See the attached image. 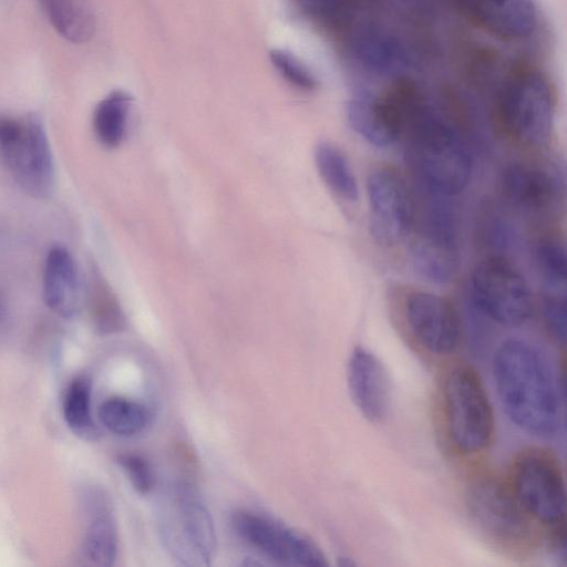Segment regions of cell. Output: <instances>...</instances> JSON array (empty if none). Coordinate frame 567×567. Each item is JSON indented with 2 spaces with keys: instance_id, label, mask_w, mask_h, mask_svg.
Listing matches in <instances>:
<instances>
[{
  "instance_id": "cell-15",
  "label": "cell",
  "mask_w": 567,
  "mask_h": 567,
  "mask_svg": "<svg viewBox=\"0 0 567 567\" xmlns=\"http://www.w3.org/2000/svg\"><path fill=\"white\" fill-rule=\"evenodd\" d=\"M347 380L350 396L363 417L381 422L390 408L391 390L380 359L365 348H354L348 362Z\"/></svg>"
},
{
  "instance_id": "cell-16",
  "label": "cell",
  "mask_w": 567,
  "mask_h": 567,
  "mask_svg": "<svg viewBox=\"0 0 567 567\" xmlns=\"http://www.w3.org/2000/svg\"><path fill=\"white\" fill-rule=\"evenodd\" d=\"M473 24L502 39L529 34L536 23L532 0H447Z\"/></svg>"
},
{
  "instance_id": "cell-18",
  "label": "cell",
  "mask_w": 567,
  "mask_h": 567,
  "mask_svg": "<svg viewBox=\"0 0 567 567\" xmlns=\"http://www.w3.org/2000/svg\"><path fill=\"white\" fill-rule=\"evenodd\" d=\"M42 290L47 307L58 316L71 319L80 311L81 280L75 260L66 248L54 246L48 251Z\"/></svg>"
},
{
  "instance_id": "cell-32",
  "label": "cell",
  "mask_w": 567,
  "mask_h": 567,
  "mask_svg": "<svg viewBox=\"0 0 567 567\" xmlns=\"http://www.w3.org/2000/svg\"><path fill=\"white\" fill-rule=\"evenodd\" d=\"M10 326V313L8 302L0 290V342L7 337Z\"/></svg>"
},
{
  "instance_id": "cell-8",
  "label": "cell",
  "mask_w": 567,
  "mask_h": 567,
  "mask_svg": "<svg viewBox=\"0 0 567 567\" xmlns=\"http://www.w3.org/2000/svg\"><path fill=\"white\" fill-rule=\"evenodd\" d=\"M509 486L530 517L550 528L565 524L564 472L551 452L542 447L522 451L513 461Z\"/></svg>"
},
{
  "instance_id": "cell-31",
  "label": "cell",
  "mask_w": 567,
  "mask_h": 567,
  "mask_svg": "<svg viewBox=\"0 0 567 567\" xmlns=\"http://www.w3.org/2000/svg\"><path fill=\"white\" fill-rule=\"evenodd\" d=\"M117 463L137 493L147 494L153 488V472L143 456L124 453L117 456Z\"/></svg>"
},
{
  "instance_id": "cell-1",
  "label": "cell",
  "mask_w": 567,
  "mask_h": 567,
  "mask_svg": "<svg viewBox=\"0 0 567 567\" xmlns=\"http://www.w3.org/2000/svg\"><path fill=\"white\" fill-rule=\"evenodd\" d=\"M493 375L501 403L523 431L549 436L559 425V402L550 372L528 342L508 339L495 351Z\"/></svg>"
},
{
  "instance_id": "cell-26",
  "label": "cell",
  "mask_w": 567,
  "mask_h": 567,
  "mask_svg": "<svg viewBox=\"0 0 567 567\" xmlns=\"http://www.w3.org/2000/svg\"><path fill=\"white\" fill-rule=\"evenodd\" d=\"M86 291L92 316L97 328L103 332L121 330L125 319L120 303L95 267H92L90 270Z\"/></svg>"
},
{
  "instance_id": "cell-22",
  "label": "cell",
  "mask_w": 567,
  "mask_h": 567,
  "mask_svg": "<svg viewBox=\"0 0 567 567\" xmlns=\"http://www.w3.org/2000/svg\"><path fill=\"white\" fill-rule=\"evenodd\" d=\"M316 166L327 186L339 197L354 202L359 186L346 155L334 145L320 143L315 152Z\"/></svg>"
},
{
  "instance_id": "cell-4",
  "label": "cell",
  "mask_w": 567,
  "mask_h": 567,
  "mask_svg": "<svg viewBox=\"0 0 567 567\" xmlns=\"http://www.w3.org/2000/svg\"><path fill=\"white\" fill-rule=\"evenodd\" d=\"M465 504L476 528L496 547L523 556L532 551L537 536L530 516L509 484L491 473H477L465 492Z\"/></svg>"
},
{
  "instance_id": "cell-13",
  "label": "cell",
  "mask_w": 567,
  "mask_h": 567,
  "mask_svg": "<svg viewBox=\"0 0 567 567\" xmlns=\"http://www.w3.org/2000/svg\"><path fill=\"white\" fill-rule=\"evenodd\" d=\"M173 525H168V542L182 558L209 565L216 551V533L209 512L197 494L182 485L173 498Z\"/></svg>"
},
{
  "instance_id": "cell-3",
  "label": "cell",
  "mask_w": 567,
  "mask_h": 567,
  "mask_svg": "<svg viewBox=\"0 0 567 567\" xmlns=\"http://www.w3.org/2000/svg\"><path fill=\"white\" fill-rule=\"evenodd\" d=\"M496 118L507 135L528 146H543L555 118V96L547 78L530 65L508 70L495 97Z\"/></svg>"
},
{
  "instance_id": "cell-20",
  "label": "cell",
  "mask_w": 567,
  "mask_h": 567,
  "mask_svg": "<svg viewBox=\"0 0 567 567\" xmlns=\"http://www.w3.org/2000/svg\"><path fill=\"white\" fill-rule=\"evenodd\" d=\"M351 50L365 66L382 73H400L408 66V55L389 34L359 28L351 38Z\"/></svg>"
},
{
  "instance_id": "cell-24",
  "label": "cell",
  "mask_w": 567,
  "mask_h": 567,
  "mask_svg": "<svg viewBox=\"0 0 567 567\" xmlns=\"http://www.w3.org/2000/svg\"><path fill=\"white\" fill-rule=\"evenodd\" d=\"M99 419L111 433L118 436H133L147 426L151 415L145 405L115 396L100 405Z\"/></svg>"
},
{
  "instance_id": "cell-7",
  "label": "cell",
  "mask_w": 567,
  "mask_h": 567,
  "mask_svg": "<svg viewBox=\"0 0 567 567\" xmlns=\"http://www.w3.org/2000/svg\"><path fill=\"white\" fill-rule=\"evenodd\" d=\"M426 101L412 81L400 78L385 92L360 93L348 103V121L353 131L370 144L384 147L406 133Z\"/></svg>"
},
{
  "instance_id": "cell-14",
  "label": "cell",
  "mask_w": 567,
  "mask_h": 567,
  "mask_svg": "<svg viewBox=\"0 0 567 567\" xmlns=\"http://www.w3.org/2000/svg\"><path fill=\"white\" fill-rule=\"evenodd\" d=\"M404 312L411 332L429 352L446 355L456 349L460 319L445 298L427 291L411 292L405 299Z\"/></svg>"
},
{
  "instance_id": "cell-10",
  "label": "cell",
  "mask_w": 567,
  "mask_h": 567,
  "mask_svg": "<svg viewBox=\"0 0 567 567\" xmlns=\"http://www.w3.org/2000/svg\"><path fill=\"white\" fill-rule=\"evenodd\" d=\"M236 534L268 559L284 566L326 567L321 548L308 536L248 511L233 515Z\"/></svg>"
},
{
  "instance_id": "cell-28",
  "label": "cell",
  "mask_w": 567,
  "mask_h": 567,
  "mask_svg": "<svg viewBox=\"0 0 567 567\" xmlns=\"http://www.w3.org/2000/svg\"><path fill=\"white\" fill-rule=\"evenodd\" d=\"M320 21L334 28L349 25L368 0H301Z\"/></svg>"
},
{
  "instance_id": "cell-21",
  "label": "cell",
  "mask_w": 567,
  "mask_h": 567,
  "mask_svg": "<svg viewBox=\"0 0 567 567\" xmlns=\"http://www.w3.org/2000/svg\"><path fill=\"white\" fill-rule=\"evenodd\" d=\"M55 31L73 43L89 41L95 31V17L89 0H39Z\"/></svg>"
},
{
  "instance_id": "cell-9",
  "label": "cell",
  "mask_w": 567,
  "mask_h": 567,
  "mask_svg": "<svg viewBox=\"0 0 567 567\" xmlns=\"http://www.w3.org/2000/svg\"><path fill=\"white\" fill-rule=\"evenodd\" d=\"M471 287L477 308L499 324L517 327L532 316L533 300L528 284L504 258L493 257L477 265Z\"/></svg>"
},
{
  "instance_id": "cell-2",
  "label": "cell",
  "mask_w": 567,
  "mask_h": 567,
  "mask_svg": "<svg viewBox=\"0 0 567 567\" xmlns=\"http://www.w3.org/2000/svg\"><path fill=\"white\" fill-rule=\"evenodd\" d=\"M408 163L421 182L436 195H456L467 186L472 157L458 133L427 104L406 133Z\"/></svg>"
},
{
  "instance_id": "cell-12",
  "label": "cell",
  "mask_w": 567,
  "mask_h": 567,
  "mask_svg": "<svg viewBox=\"0 0 567 567\" xmlns=\"http://www.w3.org/2000/svg\"><path fill=\"white\" fill-rule=\"evenodd\" d=\"M411 260L421 276L433 282H447L456 275L461 258L455 225L440 207L431 208L413 224Z\"/></svg>"
},
{
  "instance_id": "cell-5",
  "label": "cell",
  "mask_w": 567,
  "mask_h": 567,
  "mask_svg": "<svg viewBox=\"0 0 567 567\" xmlns=\"http://www.w3.org/2000/svg\"><path fill=\"white\" fill-rule=\"evenodd\" d=\"M442 403L449 437L462 453H477L493 441L492 404L477 372L467 364L453 365L444 375Z\"/></svg>"
},
{
  "instance_id": "cell-19",
  "label": "cell",
  "mask_w": 567,
  "mask_h": 567,
  "mask_svg": "<svg viewBox=\"0 0 567 567\" xmlns=\"http://www.w3.org/2000/svg\"><path fill=\"white\" fill-rule=\"evenodd\" d=\"M91 520L82 542V557L91 566H113L117 557V530L110 505L95 495L90 502Z\"/></svg>"
},
{
  "instance_id": "cell-6",
  "label": "cell",
  "mask_w": 567,
  "mask_h": 567,
  "mask_svg": "<svg viewBox=\"0 0 567 567\" xmlns=\"http://www.w3.org/2000/svg\"><path fill=\"white\" fill-rule=\"evenodd\" d=\"M0 158L18 185L29 195L48 197L54 184V164L42 120L0 115Z\"/></svg>"
},
{
  "instance_id": "cell-30",
  "label": "cell",
  "mask_w": 567,
  "mask_h": 567,
  "mask_svg": "<svg viewBox=\"0 0 567 567\" xmlns=\"http://www.w3.org/2000/svg\"><path fill=\"white\" fill-rule=\"evenodd\" d=\"M543 317L549 334L564 346L567 332V295L544 292Z\"/></svg>"
},
{
  "instance_id": "cell-17",
  "label": "cell",
  "mask_w": 567,
  "mask_h": 567,
  "mask_svg": "<svg viewBox=\"0 0 567 567\" xmlns=\"http://www.w3.org/2000/svg\"><path fill=\"white\" fill-rule=\"evenodd\" d=\"M501 187L513 206L528 213L548 210L558 202L561 192L559 181L551 173L524 163L504 168Z\"/></svg>"
},
{
  "instance_id": "cell-25",
  "label": "cell",
  "mask_w": 567,
  "mask_h": 567,
  "mask_svg": "<svg viewBox=\"0 0 567 567\" xmlns=\"http://www.w3.org/2000/svg\"><path fill=\"white\" fill-rule=\"evenodd\" d=\"M63 417L69 429L83 440H95L97 429L91 414V383L78 377L69 384L62 404Z\"/></svg>"
},
{
  "instance_id": "cell-27",
  "label": "cell",
  "mask_w": 567,
  "mask_h": 567,
  "mask_svg": "<svg viewBox=\"0 0 567 567\" xmlns=\"http://www.w3.org/2000/svg\"><path fill=\"white\" fill-rule=\"evenodd\" d=\"M537 262L544 281V292L566 295L565 245L558 239L543 240L537 248Z\"/></svg>"
},
{
  "instance_id": "cell-23",
  "label": "cell",
  "mask_w": 567,
  "mask_h": 567,
  "mask_svg": "<svg viewBox=\"0 0 567 567\" xmlns=\"http://www.w3.org/2000/svg\"><path fill=\"white\" fill-rule=\"evenodd\" d=\"M131 97L123 91L105 96L93 113V130L100 143L106 147L118 146L126 131Z\"/></svg>"
},
{
  "instance_id": "cell-29",
  "label": "cell",
  "mask_w": 567,
  "mask_h": 567,
  "mask_svg": "<svg viewBox=\"0 0 567 567\" xmlns=\"http://www.w3.org/2000/svg\"><path fill=\"white\" fill-rule=\"evenodd\" d=\"M269 56L278 72L295 86L302 90H312L316 86V79L310 70L290 52L276 49Z\"/></svg>"
},
{
  "instance_id": "cell-11",
  "label": "cell",
  "mask_w": 567,
  "mask_h": 567,
  "mask_svg": "<svg viewBox=\"0 0 567 567\" xmlns=\"http://www.w3.org/2000/svg\"><path fill=\"white\" fill-rule=\"evenodd\" d=\"M370 233L379 245L393 247L413 227L415 210L404 181L389 168H378L367 179Z\"/></svg>"
}]
</instances>
